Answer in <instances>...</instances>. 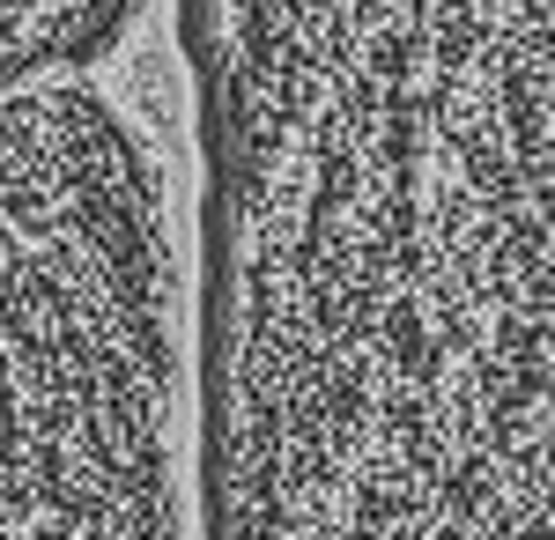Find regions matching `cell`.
<instances>
[{
    "label": "cell",
    "instance_id": "1",
    "mask_svg": "<svg viewBox=\"0 0 555 540\" xmlns=\"http://www.w3.org/2000/svg\"><path fill=\"white\" fill-rule=\"evenodd\" d=\"M201 540H555V0H178Z\"/></svg>",
    "mask_w": 555,
    "mask_h": 540
}]
</instances>
